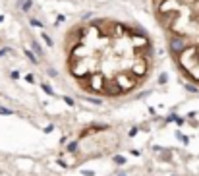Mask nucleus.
<instances>
[{
    "instance_id": "1",
    "label": "nucleus",
    "mask_w": 199,
    "mask_h": 176,
    "mask_svg": "<svg viewBox=\"0 0 199 176\" xmlns=\"http://www.w3.org/2000/svg\"><path fill=\"white\" fill-rule=\"evenodd\" d=\"M188 47H189V43H188V37L186 35L176 33V31H172V33L168 35V52L172 54L174 60L180 58V56L188 50Z\"/></svg>"
},
{
    "instance_id": "21",
    "label": "nucleus",
    "mask_w": 199,
    "mask_h": 176,
    "mask_svg": "<svg viewBox=\"0 0 199 176\" xmlns=\"http://www.w3.org/2000/svg\"><path fill=\"white\" fill-rule=\"evenodd\" d=\"M135 134H137V128H132V130H129V137H133Z\"/></svg>"
},
{
    "instance_id": "19",
    "label": "nucleus",
    "mask_w": 199,
    "mask_h": 176,
    "mask_svg": "<svg viewBox=\"0 0 199 176\" xmlns=\"http://www.w3.org/2000/svg\"><path fill=\"white\" fill-rule=\"evenodd\" d=\"M10 77H12V79H19V72L18 70H12L10 72Z\"/></svg>"
},
{
    "instance_id": "18",
    "label": "nucleus",
    "mask_w": 199,
    "mask_h": 176,
    "mask_svg": "<svg viewBox=\"0 0 199 176\" xmlns=\"http://www.w3.org/2000/svg\"><path fill=\"white\" fill-rule=\"evenodd\" d=\"M47 74H48L50 77H56V76H58V72H56L54 68H48V70H47Z\"/></svg>"
},
{
    "instance_id": "10",
    "label": "nucleus",
    "mask_w": 199,
    "mask_h": 176,
    "mask_svg": "<svg viewBox=\"0 0 199 176\" xmlns=\"http://www.w3.org/2000/svg\"><path fill=\"white\" fill-rule=\"evenodd\" d=\"M41 87H43V91L47 93V95H54V91H52V87H50V85H48V83H43V85H41Z\"/></svg>"
},
{
    "instance_id": "12",
    "label": "nucleus",
    "mask_w": 199,
    "mask_h": 176,
    "mask_svg": "<svg viewBox=\"0 0 199 176\" xmlns=\"http://www.w3.org/2000/svg\"><path fill=\"white\" fill-rule=\"evenodd\" d=\"M166 81H168V74H166V72H162L161 76H159V83H161V85H164Z\"/></svg>"
},
{
    "instance_id": "16",
    "label": "nucleus",
    "mask_w": 199,
    "mask_h": 176,
    "mask_svg": "<svg viewBox=\"0 0 199 176\" xmlns=\"http://www.w3.org/2000/svg\"><path fill=\"white\" fill-rule=\"evenodd\" d=\"M25 81H27V83H35V76H33V74H27V76H25Z\"/></svg>"
},
{
    "instance_id": "5",
    "label": "nucleus",
    "mask_w": 199,
    "mask_h": 176,
    "mask_svg": "<svg viewBox=\"0 0 199 176\" xmlns=\"http://www.w3.org/2000/svg\"><path fill=\"white\" fill-rule=\"evenodd\" d=\"M23 54H25V58L29 60V62L33 64V66H37V64H39V56L35 54V52L31 50V48H23Z\"/></svg>"
},
{
    "instance_id": "13",
    "label": "nucleus",
    "mask_w": 199,
    "mask_h": 176,
    "mask_svg": "<svg viewBox=\"0 0 199 176\" xmlns=\"http://www.w3.org/2000/svg\"><path fill=\"white\" fill-rule=\"evenodd\" d=\"M0 114H6V116H10V114H14V110L6 108V106H0Z\"/></svg>"
},
{
    "instance_id": "2",
    "label": "nucleus",
    "mask_w": 199,
    "mask_h": 176,
    "mask_svg": "<svg viewBox=\"0 0 199 176\" xmlns=\"http://www.w3.org/2000/svg\"><path fill=\"white\" fill-rule=\"evenodd\" d=\"M87 31H89V27H85V25H74L70 29V37H74L75 41H83L85 37H87Z\"/></svg>"
},
{
    "instance_id": "6",
    "label": "nucleus",
    "mask_w": 199,
    "mask_h": 176,
    "mask_svg": "<svg viewBox=\"0 0 199 176\" xmlns=\"http://www.w3.org/2000/svg\"><path fill=\"white\" fill-rule=\"evenodd\" d=\"M31 48H33V52L39 56V58H43V56H44V48L41 47V43H39V41L31 39Z\"/></svg>"
},
{
    "instance_id": "14",
    "label": "nucleus",
    "mask_w": 199,
    "mask_h": 176,
    "mask_svg": "<svg viewBox=\"0 0 199 176\" xmlns=\"http://www.w3.org/2000/svg\"><path fill=\"white\" fill-rule=\"evenodd\" d=\"M114 163H116V165H124V163H126V159L122 157V155H116V157H114Z\"/></svg>"
},
{
    "instance_id": "9",
    "label": "nucleus",
    "mask_w": 199,
    "mask_h": 176,
    "mask_svg": "<svg viewBox=\"0 0 199 176\" xmlns=\"http://www.w3.org/2000/svg\"><path fill=\"white\" fill-rule=\"evenodd\" d=\"M93 16H95V14H93V12H83V14L79 16V19H81V22H87V19H91Z\"/></svg>"
},
{
    "instance_id": "17",
    "label": "nucleus",
    "mask_w": 199,
    "mask_h": 176,
    "mask_svg": "<svg viewBox=\"0 0 199 176\" xmlns=\"http://www.w3.org/2000/svg\"><path fill=\"white\" fill-rule=\"evenodd\" d=\"M10 50H12L10 47H2V48H0V56H6V54H8V52H10Z\"/></svg>"
},
{
    "instance_id": "8",
    "label": "nucleus",
    "mask_w": 199,
    "mask_h": 176,
    "mask_svg": "<svg viewBox=\"0 0 199 176\" xmlns=\"http://www.w3.org/2000/svg\"><path fill=\"white\" fill-rule=\"evenodd\" d=\"M41 39L44 41V45H47L48 48H52V47H54V41H52V37L48 35V33H41Z\"/></svg>"
},
{
    "instance_id": "11",
    "label": "nucleus",
    "mask_w": 199,
    "mask_h": 176,
    "mask_svg": "<svg viewBox=\"0 0 199 176\" xmlns=\"http://www.w3.org/2000/svg\"><path fill=\"white\" fill-rule=\"evenodd\" d=\"M78 145H79V140H78V141H72L70 145H68V151H70V153H74V151H78Z\"/></svg>"
},
{
    "instance_id": "7",
    "label": "nucleus",
    "mask_w": 199,
    "mask_h": 176,
    "mask_svg": "<svg viewBox=\"0 0 199 176\" xmlns=\"http://www.w3.org/2000/svg\"><path fill=\"white\" fill-rule=\"evenodd\" d=\"M27 22H29V25H31V27H39V29H43V27H44V23H43V22H41V19H37V18H33V16H31V18H29V19H27Z\"/></svg>"
},
{
    "instance_id": "4",
    "label": "nucleus",
    "mask_w": 199,
    "mask_h": 176,
    "mask_svg": "<svg viewBox=\"0 0 199 176\" xmlns=\"http://www.w3.org/2000/svg\"><path fill=\"white\" fill-rule=\"evenodd\" d=\"M16 6H18L21 12H25V14H27V12H31V8H33V0H18Z\"/></svg>"
},
{
    "instance_id": "22",
    "label": "nucleus",
    "mask_w": 199,
    "mask_h": 176,
    "mask_svg": "<svg viewBox=\"0 0 199 176\" xmlns=\"http://www.w3.org/2000/svg\"><path fill=\"white\" fill-rule=\"evenodd\" d=\"M0 23H4V16L2 14H0Z\"/></svg>"
},
{
    "instance_id": "3",
    "label": "nucleus",
    "mask_w": 199,
    "mask_h": 176,
    "mask_svg": "<svg viewBox=\"0 0 199 176\" xmlns=\"http://www.w3.org/2000/svg\"><path fill=\"white\" fill-rule=\"evenodd\" d=\"M112 27H114V31H112V35H114V37H124L126 35V23L112 22Z\"/></svg>"
},
{
    "instance_id": "15",
    "label": "nucleus",
    "mask_w": 199,
    "mask_h": 176,
    "mask_svg": "<svg viewBox=\"0 0 199 176\" xmlns=\"http://www.w3.org/2000/svg\"><path fill=\"white\" fill-rule=\"evenodd\" d=\"M62 22H66V16H64V14H58V16H56V25H60Z\"/></svg>"
},
{
    "instance_id": "20",
    "label": "nucleus",
    "mask_w": 199,
    "mask_h": 176,
    "mask_svg": "<svg viewBox=\"0 0 199 176\" xmlns=\"http://www.w3.org/2000/svg\"><path fill=\"white\" fill-rule=\"evenodd\" d=\"M64 101H66V103H68V105H70V106H72V105H74V99H70V97H64Z\"/></svg>"
}]
</instances>
